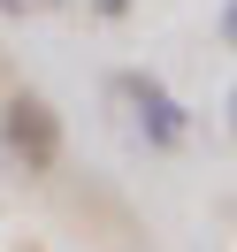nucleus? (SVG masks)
<instances>
[{"label":"nucleus","instance_id":"obj_2","mask_svg":"<svg viewBox=\"0 0 237 252\" xmlns=\"http://www.w3.org/2000/svg\"><path fill=\"white\" fill-rule=\"evenodd\" d=\"M115 99L130 107V123H138V138L153 145V153H176V145H184V107H176V92L161 77L123 69V77H115Z\"/></svg>","mask_w":237,"mask_h":252},{"label":"nucleus","instance_id":"obj_6","mask_svg":"<svg viewBox=\"0 0 237 252\" xmlns=\"http://www.w3.org/2000/svg\"><path fill=\"white\" fill-rule=\"evenodd\" d=\"M230 123H237V92H230Z\"/></svg>","mask_w":237,"mask_h":252},{"label":"nucleus","instance_id":"obj_5","mask_svg":"<svg viewBox=\"0 0 237 252\" xmlns=\"http://www.w3.org/2000/svg\"><path fill=\"white\" fill-rule=\"evenodd\" d=\"M23 8H54V0H23Z\"/></svg>","mask_w":237,"mask_h":252},{"label":"nucleus","instance_id":"obj_4","mask_svg":"<svg viewBox=\"0 0 237 252\" xmlns=\"http://www.w3.org/2000/svg\"><path fill=\"white\" fill-rule=\"evenodd\" d=\"M222 38L237 46V0H222Z\"/></svg>","mask_w":237,"mask_h":252},{"label":"nucleus","instance_id":"obj_1","mask_svg":"<svg viewBox=\"0 0 237 252\" xmlns=\"http://www.w3.org/2000/svg\"><path fill=\"white\" fill-rule=\"evenodd\" d=\"M0 145H8V160H16L23 176H46L54 160H62V115H54V99L8 92V107H0Z\"/></svg>","mask_w":237,"mask_h":252},{"label":"nucleus","instance_id":"obj_3","mask_svg":"<svg viewBox=\"0 0 237 252\" xmlns=\"http://www.w3.org/2000/svg\"><path fill=\"white\" fill-rule=\"evenodd\" d=\"M92 16H130V0H84Z\"/></svg>","mask_w":237,"mask_h":252}]
</instances>
